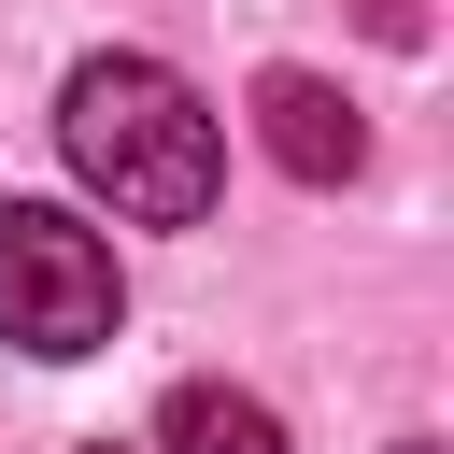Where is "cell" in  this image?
<instances>
[{
    "instance_id": "6da1fadb",
    "label": "cell",
    "mask_w": 454,
    "mask_h": 454,
    "mask_svg": "<svg viewBox=\"0 0 454 454\" xmlns=\"http://www.w3.org/2000/svg\"><path fill=\"white\" fill-rule=\"evenodd\" d=\"M57 142H71V170H85V199H114L128 227H199L213 213V184H227V128H213V99L170 71V57H85L71 85H57Z\"/></svg>"
},
{
    "instance_id": "7a4b0ae2",
    "label": "cell",
    "mask_w": 454,
    "mask_h": 454,
    "mask_svg": "<svg viewBox=\"0 0 454 454\" xmlns=\"http://www.w3.org/2000/svg\"><path fill=\"white\" fill-rule=\"evenodd\" d=\"M114 312H128L114 241H99L85 213H57V199H0V340H28V355H99Z\"/></svg>"
},
{
    "instance_id": "3957f363",
    "label": "cell",
    "mask_w": 454,
    "mask_h": 454,
    "mask_svg": "<svg viewBox=\"0 0 454 454\" xmlns=\"http://www.w3.org/2000/svg\"><path fill=\"white\" fill-rule=\"evenodd\" d=\"M255 142H270L298 184H355V170H369V128H355V99H340L326 71H270V85H255Z\"/></svg>"
},
{
    "instance_id": "277c9868",
    "label": "cell",
    "mask_w": 454,
    "mask_h": 454,
    "mask_svg": "<svg viewBox=\"0 0 454 454\" xmlns=\"http://www.w3.org/2000/svg\"><path fill=\"white\" fill-rule=\"evenodd\" d=\"M156 454H284V411H270V397H241V383H170Z\"/></svg>"
},
{
    "instance_id": "5b68a950",
    "label": "cell",
    "mask_w": 454,
    "mask_h": 454,
    "mask_svg": "<svg viewBox=\"0 0 454 454\" xmlns=\"http://www.w3.org/2000/svg\"><path fill=\"white\" fill-rule=\"evenodd\" d=\"M99 454H114V440H99Z\"/></svg>"
}]
</instances>
